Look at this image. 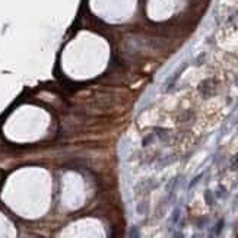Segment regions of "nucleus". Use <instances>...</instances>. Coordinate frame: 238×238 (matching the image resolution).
Returning a JSON list of instances; mask_svg holds the SVG:
<instances>
[{
	"label": "nucleus",
	"instance_id": "f257e3e1",
	"mask_svg": "<svg viewBox=\"0 0 238 238\" xmlns=\"http://www.w3.org/2000/svg\"><path fill=\"white\" fill-rule=\"evenodd\" d=\"M204 200H206V203H208L209 206H213L215 200H213V194H212L210 190H206V193H204Z\"/></svg>",
	"mask_w": 238,
	"mask_h": 238
},
{
	"label": "nucleus",
	"instance_id": "20e7f679",
	"mask_svg": "<svg viewBox=\"0 0 238 238\" xmlns=\"http://www.w3.org/2000/svg\"><path fill=\"white\" fill-rule=\"evenodd\" d=\"M180 213H181V210L178 208L174 210V213H172V224H177V222L180 221Z\"/></svg>",
	"mask_w": 238,
	"mask_h": 238
},
{
	"label": "nucleus",
	"instance_id": "f03ea898",
	"mask_svg": "<svg viewBox=\"0 0 238 238\" xmlns=\"http://www.w3.org/2000/svg\"><path fill=\"white\" fill-rule=\"evenodd\" d=\"M224 225H225V221H224V219H221L218 224H216V227H215V235H219V234H221V231H222V228H224Z\"/></svg>",
	"mask_w": 238,
	"mask_h": 238
},
{
	"label": "nucleus",
	"instance_id": "39448f33",
	"mask_svg": "<svg viewBox=\"0 0 238 238\" xmlns=\"http://www.w3.org/2000/svg\"><path fill=\"white\" fill-rule=\"evenodd\" d=\"M174 238H184V235L181 232H175V234H174Z\"/></svg>",
	"mask_w": 238,
	"mask_h": 238
},
{
	"label": "nucleus",
	"instance_id": "7ed1b4c3",
	"mask_svg": "<svg viewBox=\"0 0 238 238\" xmlns=\"http://www.w3.org/2000/svg\"><path fill=\"white\" fill-rule=\"evenodd\" d=\"M202 177H203V174H199V175H196V177H194L192 181H190V184H188V188H193V187H194V186H196V184H197V183L202 180Z\"/></svg>",
	"mask_w": 238,
	"mask_h": 238
}]
</instances>
